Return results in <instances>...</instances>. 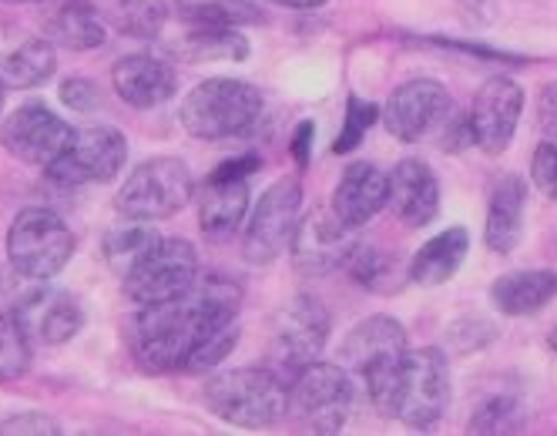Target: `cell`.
<instances>
[{
    "instance_id": "cell-14",
    "label": "cell",
    "mask_w": 557,
    "mask_h": 436,
    "mask_svg": "<svg viewBox=\"0 0 557 436\" xmlns=\"http://www.w3.org/2000/svg\"><path fill=\"white\" fill-rule=\"evenodd\" d=\"M74 128L54 114L48 104H21L4 125H0V145H4L17 162L48 169L54 158L67 148Z\"/></svg>"
},
{
    "instance_id": "cell-17",
    "label": "cell",
    "mask_w": 557,
    "mask_h": 436,
    "mask_svg": "<svg viewBox=\"0 0 557 436\" xmlns=\"http://www.w3.org/2000/svg\"><path fill=\"white\" fill-rule=\"evenodd\" d=\"M349 232L336 212L330 209H312L306 219H299L296 225V235H293V262L299 272H309V275H326L339 265H346L349 252H352V239Z\"/></svg>"
},
{
    "instance_id": "cell-38",
    "label": "cell",
    "mask_w": 557,
    "mask_h": 436,
    "mask_svg": "<svg viewBox=\"0 0 557 436\" xmlns=\"http://www.w3.org/2000/svg\"><path fill=\"white\" fill-rule=\"evenodd\" d=\"M312 138H315V125L312 122H302L293 135V158L299 165H309V158H312Z\"/></svg>"
},
{
    "instance_id": "cell-8",
    "label": "cell",
    "mask_w": 557,
    "mask_h": 436,
    "mask_svg": "<svg viewBox=\"0 0 557 436\" xmlns=\"http://www.w3.org/2000/svg\"><path fill=\"white\" fill-rule=\"evenodd\" d=\"M128 162V141L111 125L74 128L67 148L45 169V175L61 188L114 182Z\"/></svg>"
},
{
    "instance_id": "cell-7",
    "label": "cell",
    "mask_w": 557,
    "mask_h": 436,
    "mask_svg": "<svg viewBox=\"0 0 557 436\" xmlns=\"http://www.w3.org/2000/svg\"><path fill=\"white\" fill-rule=\"evenodd\" d=\"M330 342V312L312 296H296L278 309L269 339V370L293 383Z\"/></svg>"
},
{
    "instance_id": "cell-30",
    "label": "cell",
    "mask_w": 557,
    "mask_h": 436,
    "mask_svg": "<svg viewBox=\"0 0 557 436\" xmlns=\"http://www.w3.org/2000/svg\"><path fill=\"white\" fill-rule=\"evenodd\" d=\"M349 275L367 289H389L396 275V256L383 252L380 246H363L356 242L349 259H346Z\"/></svg>"
},
{
    "instance_id": "cell-18",
    "label": "cell",
    "mask_w": 557,
    "mask_h": 436,
    "mask_svg": "<svg viewBox=\"0 0 557 436\" xmlns=\"http://www.w3.org/2000/svg\"><path fill=\"white\" fill-rule=\"evenodd\" d=\"M17 320L37 346H64L85 326V306L67 289H37L17 306Z\"/></svg>"
},
{
    "instance_id": "cell-28",
    "label": "cell",
    "mask_w": 557,
    "mask_h": 436,
    "mask_svg": "<svg viewBox=\"0 0 557 436\" xmlns=\"http://www.w3.org/2000/svg\"><path fill=\"white\" fill-rule=\"evenodd\" d=\"M165 235H158L151 228V222H141V219H128L122 225H114L108 235H104V262L108 269L117 275V279H125V275L162 242Z\"/></svg>"
},
{
    "instance_id": "cell-32",
    "label": "cell",
    "mask_w": 557,
    "mask_h": 436,
    "mask_svg": "<svg viewBox=\"0 0 557 436\" xmlns=\"http://www.w3.org/2000/svg\"><path fill=\"white\" fill-rule=\"evenodd\" d=\"M117 24H122V30H128V34L151 37L165 24V4L162 0H125L122 14H117Z\"/></svg>"
},
{
    "instance_id": "cell-12",
    "label": "cell",
    "mask_w": 557,
    "mask_h": 436,
    "mask_svg": "<svg viewBox=\"0 0 557 436\" xmlns=\"http://www.w3.org/2000/svg\"><path fill=\"white\" fill-rule=\"evenodd\" d=\"M450 117H454V98L441 82H433V77L404 82L383 108L386 132L404 145H417V141H426L430 135L447 132Z\"/></svg>"
},
{
    "instance_id": "cell-2",
    "label": "cell",
    "mask_w": 557,
    "mask_h": 436,
    "mask_svg": "<svg viewBox=\"0 0 557 436\" xmlns=\"http://www.w3.org/2000/svg\"><path fill=\"white\" fill-rule=\"evenodd\" d=\"M367 393L383 416L413 429H430L444 420L454 396L447 356L436 346L407 349L400 363L367 379Z\"/></svg>"
},
{
    "instance_id": "cell-3",
    "label": "cell",
    "mask_w": 557,
    "mask_h": 436,
    "mask_svg": "<svg viewBox=\"0 0 557 436\" xmlns=\"http://www.w3.org/2000/svg\"><path fill=\"white\" fill-rule=\"evenodd\" d=\"M178 117L182 128L198 141L243 138L262 117V91L238 77H209L185 95Z\"/></svg>"
},
{
    "instance_id": "cell-20",
    "label": "cell",
    "mask_w": 557,
    "mask_h": 436,
    "mask_svg": "<svg viewBox=\"0 0 557 436\" xmlns=\"http://www.w3.org/2000/svg\"><path fill=\"white\" fill-rule=\"evenodd\" d=\"M383 205H389V175H383L373 162H349L333 191V212L346 228L370 225Z\"/></svg>"
},
{
    "instance_id": "cell-31",
    "label": "cell",
    "mask_w": 557,
    "mask_h": 436,
    "mask_svg": "<svg viewBox=\"0 0 557 436\" xmlns=\"http://www.w3.org/2000/svg\"><path fill=\"white\" fill-rule=\"evenodd\" d=\"M380 117V108L373 101H360L356 95H349V108H346V122H343V132L333 145L336 154H349L356 145L363 141V135L373 128V122Z\"/></svg>"
},
{
    "instance_id": "cell-26",
    "label": "cell",
    "mask_w": 557,
    "mask_h": 436,
    "mask_svg": "<svg viewBox=\"0 0 557 436\" xmlns=\"http://www.w3.org/2000/svg\"><path fill=\"white\" fill-rule=\"evenodd\" d=\"M557 296V275L547 269L507 272L491 286V299L504 315H531Z\"/></svg>"
},
{
    "instance_id": "cell-23",
    "label": "cell",
    "mask_w": 557,
    "mask_h": 436,
    "mask_svg": "<svg viewBox=\"0 0 557 436\" xmlns=\"http://www.w3.org/2000/svg\"><path fill=\"white\" fill-rule=\"evenodd\" d=\"M54 71H58V54L45 34H21L0 41V85L4 88L45 85Z\"/></svg>"
},
{
    "instance_id": "cell-37",
    "label": "cell",
    "mask_w": 557,
    "mask_h": 436,
    "mask_svg": "<svg viewBox=\"0 0 557 436\" xmlns=\"http://www.w3.org/2000/svg\"><path fill=\"white\" fill-rule=\"evenodd\" d=\"M537 122H541V132L550 141H557V82L537 95Z\"/></svg>"
},
{
    "instance_id": "cell-24",
    "label": "cell",
    "mask_w": 557,
    "mask_h": 436,
    "mask_svg": "<svg viewBox=\"0 0 557 436\" xmlns=\"http://www.w3.org/2000/svg\"><path fill=\"white\" fill-rule=\"evenodd\" d=\"M51 45L67 48V51H91L104 45V21L91 0H58L45 17L41 30Z\"/></svg>"
},
{
    "instance_id": "cell-25",
    "label": "cell",
    "mask_w": 557,
    "mask_h": 436,
    "mask_svg": "<svg viewBox=\"0 0 557 436\" xmlns=\"http://www.w3.org/2000/svg\"><path fill=\"white\" fill-rule=\"evenodd\" d=\"M470 249V235L467 228H447L441 235H433L426 246H420V252L410 262V283L417 286H444L447 279H454L457 269L463 265Z\"/></svg>"
},
{
    "instance_id": "cell-41",
    "label": "cell",
    "mask_w": 557,
    "mask_h": 436,
    "mask_svg": "<svg viewBox=\"0 0 557 436\" xmlns=\"http://www.w3.org/2000/svg\"><path fill=\"white\" fill-rule=\"evenodd\" d=\"M547 342H550V349H554V352H557V329H554V333H550V336H547Z\"/></svg>"
},
{
    "instance_id": "cell-5",
    "label": "cell",
    "mask_w": 557,
    "mask_h": 436,
    "mask_svg": "<svg viewBox=\"0 0 557 436\" xmlns=\"http://www.w3.org/2000/svg\"><path fill=\"white\" fill-rule=\"evenodd\" d=\"M74 232L67 222L41 205L21 209L8 228V262L24 279L48 283L71 262Z\"/></svg>"
},
{
    "instance_id": "cell-16",
    "label": "cell",
    "mask_w": 557,
    "mask_h": 436,
    "mask_svg": "<svg viewBox=\"0 0 557 436\" xmlns=\"http://www.w3.org/2000/svg\"><path fill=\"white\" fill-rule=\"evenodd\" d=\"M404 352H407V329L393 315H367L363 323H356L349 329L339 349L343 366L363 383L400 363Z\"/></svg>"
},
{
    "instance_id": "cell-22",
    "label": "cell",
    "mask_w": 557,
    "mask_h": 436,
    "mask_svg": "<svg viewBox=\"0 0 557 436\" xmlns=\"http://www.w3.org/2000/svg\"><path fill=\"white\" fill-rule=\"evenodd\" d=\"M524 209H528V182L521 175H504L494 185L487 205L484 242L491 252L507 256L524 239Z\"/></svg>"
},
{
    "instance_id": "cell-40",
    "label": "cell",
    "mask_w": 557,
    "mask_h": 436,
    "mask_svg": "<svg viewBox=\"0 0 557 436\" xmlns=\"http://www.w3.org/2000/svg\"><path fill=\"white\" fill-rule=\"evenodd\" d=\"M0 4H41V0H0Z\"/></svg>"
},
{
    "instance_id": "cell-1",
    "label": "cell",
    "mask_w": 557,
    "mask_h": 436,
    "mask_svg": "<svg viewBox=\"0 0 557 436\" xmlns=\"http://www.w3.org/2000/svg\"><path fill=\"white\" fill-rule=\"evenodd\" d=\"M243 289L225 275H198L175 299L138 306L128 323V349L145 373L185 370L212 336L238 326Z\"/></svg>"
},
{
    "instance_id": "cell-21",
    "label": "cell",
    "mask_w": 557,
    "mask_h": 436,
    "mask_svg": "<svg viewBox=\"0 0 557 436\" xmlns=\"http://www.w3.org/2000/svg\"><path fill=\"white\" fill-rule=\"evenodd\" d=\"M389 209L410 228L430 225L441 215V182L420 158H404L389 172Z\"/></svg>"
},
{
    "instance_id": "cell-29",
    "label": "cell",
    "mask_w": 557,
    "mask_h": 436,
    "mask_svg": "<svg viewBox=\"0 0 557 436\" xmlns=\"http://www.w3.org/2000/svg\"><path fill=\"white\" fill-rule=\"evenodd\" d=\"M34 342L21 326L17 312H0V383L21 379L30 370Z\"/></svg>"
},
{
    "instance_id": "cell-9",
    "label": "cell",
    "mask_w": 557,
    "mask_h": 436,
    "mask_svg": "<svg viewBox=\"0 0 557 436\" xmlns=\"http://www.w3.org/2000/svg\"><path fill=\"white\" fill-rule=\"evenodd\" d=\"M352 400L356 393L346 366L315 360L289 383V413L312 433H339Z\"/></svg>"
},
{
    "instance_id": "cell-33",
    "label": "cell",
    "mask_w": 557,
    "mask_h": 436,
    "mask_svg": "<svg viewBox=\"0 0 557 436\" xmlns=\"http://www.w3.org/2000/svg\"><path fill=\"white\" fill-rule=\"evenodd\" d=\"M531 182H534V188H541L547 198L557 202V141L537 145L534 162H531Z\"/></svg>"
},
{
    "instance_id": "cell-11",
    "label": "cell",
    "mask_w": 557,
    "mask_h": 436,
    "mask_svg": "<svg viewBox=\"0 0 557 436\" xmlns=\"http://www.w3.org/2000/svg\"><path fill=\"white\" fill-rule=\"evenodd\" d=\"M302 185L299 178H278L259 198V205L249 215L243 256L252 265H269L293 246V235L299 225Z\"/></svg>"
},
{
    "instance_id": "cell-27",
    "label": "cell",
    "mask_w": 557,
    "mask_h": 436,
    "mask_svg": "<svg viewBox=\"0 0 557 436\" xmlns=\"http://www.w3.org/2000/svg\"><path fill=\"white\" fill-rule=\"evenodd\" d=\"M175 51L185 61H246L249 58V41L238 27H225V24H185L182 41L175 45Z\"/></svg>"
},
{
    "instance_id": "cell-15",
    "label": "cell",
    "mask_w": 557,
    "mask_h": 436,
    "mask_svg": "<svg viewBox=\"0 0 557 436\" xmlns=\"http://www.w3.org/2000/svg\"><path fill=\"white\" fill-rule=\"evenodd\" d=\"M521 111H524L521 85L510 82V77H491V82H484V88L473 95L467 114L473 145L487 154H504L513 141Z\"/></svg>"
},
{
    "instance_id": "cell-13",
    "label": "cell",
    "mask_w": 557,
    "mask_h": 436,
    "mask_svg": "<svg viewBox=\"0 0 557 436\" xmlns=\"http://www.w3.org/2000/svg\"><path fill=\"white\" fill-rule=\"evenodd\" d=\"M198 279V256L185 239H162L128 275H125V296L135 306L165 302L188 292Z\"/></svg>"
},
{
    "instance_id": "cell-4",
    "label": "cell",
    "mask_w": 557,
    "mask_h": 436,
    "mask_svg": "<svg viewBox=\"0 0 557 436\" xmlns=\"http://www.w3.org/2000/svg\"><path fill=\"white\" fill-rule=\"evenodd\" d=\"M206 407L243 429L272 426L289 413V383L269 366L228 370L206 383Z\"/></svg>"
},
{
    "instance_id": "cell-42",
    "label": "cell",
    "mask_w": 557,
    "mask_h": 436,
    "mask_svg": "<svg viewBox=\"0 0 557 436\" xmlns=\"http://www.w3.org/2000/svg\"><path fill=\"white\" fill-rule=\"evenodd\" d=\"M0 111H4V85H0Z\"/></svg>"
},
{
    "instance_id": "cell-39",
    "label": "cell",
    "mask_w": 557,
    "mask_h": 436,
    "mask_svg": "<svg viewBox=\"0 0 557 436\" xmlns=\"http://www.w3.org/2000/svg\"><path fill=\"white\" fill-rule=\"evenodd\" d=\"M272 4L289 8V11H315V8H323L326 0H272Z\"/></svg>"
},
{
    "instance_id": "cell-10",
    "label": "cell",
    "mask_w": 557,
    "mask_h": 436,
    "mask_svg": "<svg viewBox=\"0 0 557 436\" xmlns=\"http://www.w3.org/2000/svg\"><path fill=\"white\" fill-rule=\"evenodd\" d=\"M262 169L256 154L232 158L222 162L202 185L195 188V202H198V225L209 235V239L222 242L243 225L249 212V178Z\"/></svg>"
},
{
    "instance_id": "cell-35",
    "label": "cell",
    "mask_w": 557,
    "mask_h": 436,
    "mask_svg": "<svg viewBox=\"0 0 557 436\" xmlns=\"http://www.w3.org/2000/svg\"><path fill=\"white\" fill-rule=\"evenodd\" d=\"M8 433H48V436H58L61 433V423L58 420H51V416H45V413H21V416H11V420H4L0 423V436H8Z\"/></svg>"
},
{
    "instance_id": "cell-34",
    "label": "cell",
    "mask_w": 557,
    "mask_h": 436,
    "mask_svg": "<svg viewBox=\"0 0 557 436\" xmlns=\"http://www.w3.org/2000/svg\"><path fill=\"white\" fill-rule=\"evenodd\" d=\"M61 101L74 111H91L101 101V91L95 88V82H88V77H67L61 85Z\"/></svg>"
},
{
    "instance_id": "cell-36",
    "label": "cell",
    "mask_w": 557,
    "mask_h": 436,
    "mask_svg": "<svg viewBox=\"0 0 557 436\" xmlns=\"http://www.w3.org/2000/svg\"><path fill=\"white\" fill-rule=\"evenodd\" d=\"M510 410H513L510 400H487L484 410L470 420V429H473V433H500V429L510 426V420H507Z\"/></svg>"
},
{
    "instance_id": "cell-6",
    "label": "cell",
    "mask_w": 557,
    "mask_h": 436,
    "mask_svg": "<svg viewBox=\"0 0 557 436\" xmlns=\"http://www.w3.org/2000/svg\"><path fill=\"white\" fill-rule=\"evenodd\" d=\"M195 195V182L191 172L182 158H148L141 162L125 185L117 188L114 205L125 219H141V222H154V219H172L175 212H182Z\"/></svg>"
},
{
    "instance_id": "cell-19",
    "label": "cell",
    "mask_w": 557,
    "mask_h": 436,
    "mask_svg": "<svg viewBox=\"0 0 557 436\" xmlns=\"http://www.w3.org/2000/svg\"><path fill=\"white\" fill-rule=\"evenodd\" d=\"M111 85L114 95L125 104L148 111L175 98L178 91V74L169 61L151 58V54H125L111 64Z\"/></svg>"
}]
</instances>
